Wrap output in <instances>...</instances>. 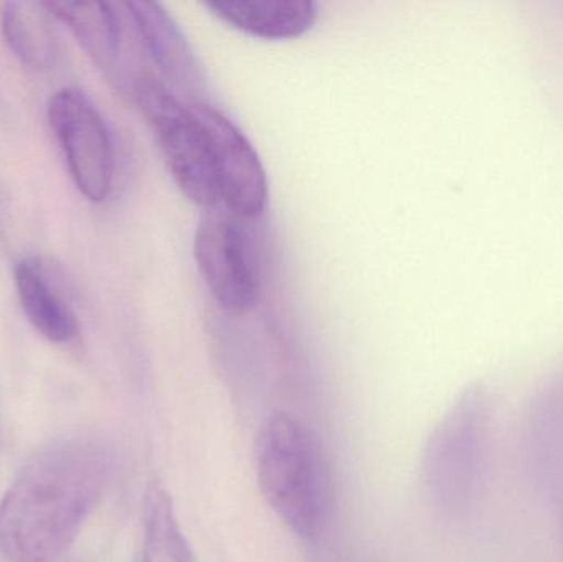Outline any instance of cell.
<instances>
[{"label":"cell","mask_w":563,"mask_h":562,"mask_svg":"<svg viewBox=\"0 0 563 562\" xmlns=\"http://www.w3.org/2000/svg\"><path fill=\"white\" fill-rule=\"evenodd\" d=\"M131 91L181 194L203 210L223 203L210 141L190 106L152 73L135 75Z\"/></svg>","instance_id":"cell-4"},{"label":"cell","mask_w":563,"mask_h":562,"mask_svg":"<svg viewBox=\"0 0 563 562\" xmlns=\"http://www.w3.org/2000/svg\"><path fill=\"white\" fill-rule=\"evenodd\" d=\"M525 459L541 491L558 494L563 485V373L532 399L522 426Z\"/></svg>","instance_id":"cell-10"},{"label":"cell","mask_w":563,"mask_h":562,"mask_svg":"<svg viewBox=\"0 0 563 562\" xmlns=\"http://www.w3.org/2000/svg\"><path fill=\"white\" fill-rule=\"evenodd\" d=\"M495 415L492 389L472 383L430 431L420 459V481L430 505L440 514H465L478 497Z\"/></svg>","instance_id":"cell-3"},{"label":"cell","mask_w":563,"mask_h":562,"mask_svg":"<svg viewBox=\"0 0 563 562\" xmlns=\"http://www.w3.org/2000/svg\"><path fill=\"white\" fill-rule=\"evenodd\" d=\"M55 19L68 25L92 62L115 81H122L124 19L109 2H45Z\"/></svg>","instance_id":"cell-11"},{"label":"cell","mask_w":563,"mask_h":562,"mask_svg":"<svg viewBox=\"0 0 563 562\" xmlns=\"http://www.w3.org/2000/svg\"><path fill=\"white\" fill-rule=\"evenodd\" d=\"M254 458L257 485L271 510L295 537H320L328 515V472L313 432L288 412H273L257 432Z\"/></svg>","instance_id":"cell-2"},{"label":"cell","mask_w":563,"mask_h":562,"mask_svg":"<svg viewBox=\"0 0 563 562\" xmlns=\"http://www.w3.org/2000/svg\"><path fill=\"white\" fill-rule=\"evenodd\" d=\"M13 280L23 313L40 335L58 345L78 339V317L52 264L38 256L22 257L13 267Z\"/></svg>","instance_id":"cell-9"},{"label":"cell","mask_w":563,"mask_h":562,"mask_svg":"<svg viewBox=\"0 0 563 562\" xmlns=\"http://www.w3.org/2000/svg\"><path fill=\"white\" fill-rule=\"evenodd\" d=\"M124 7L142 48L161 73L164 85L187 104L205 101L200 63L170 13L152 0H134Z\"/></svg>","instance_id":"cell-8"},{"label":"cell","mask_w":563,"mask_h":562,"mask_svg":"<svg viewBox=\"0 0 563 562\" xmlns=\"http://www.w3.org/2000/svg\"><path fill=\"white\" fill-rule=\"evenodd\" d=\"M46 119L82 197L95 203L108 200L114 187L115 148L95 101L82 89H59L49 99Z\"/></svg>","instance_id":"cell-6"},{"label":"cell","mask_w":563,"mask_h":562,"mask_svg":"<svg viewBox=\"0 0 563 562\" xmlns=\"http://www.w3.org/2000/svg\"><path fill=\"white\" fill-rule=\"evenodd\" d=\"M205 7L228 25L263 40L298 38L318 19L311 0H213Z\"/></svg>","instance_id":"cell-12"},{"label":"cell","mask_w":563,"mask_h":562,"mask_svg":"<svg viewBox=\"0 0 563 562\" xmlns=\"http://www.w3.org/2000/svg\"><path fill=\"white\" fill-rule=\"evenodd\" d=\"M141 562H195L170 492L158 482L145 492Z\"/></svg>","instance_id":"cell-14"},{"label":"cell","mask_w":563,"mask_h":562,"mask_svg":"<svg viewBox=\"0 0 563 562\" xmlns=\"http://www.w3.org/2000/svg\"><path fill=\"white\" fill-rule=\"evenodd\" d=\"M195 257L221 309L238 316L257 306L263 274L250 220L223 203L205 210L195 233Z\"/></svg>","instance_id":"cell-5"},{"label":"cell","mask_w":563,"mask_h":562,"mask_svg":"<svg viewBox=\"0 0 563 562\" xmlns=\"http://www.w3.org/2000/svg\"><path fill=\"white\" fill-rule=\"evenodd\" d=\"M213 154L214 170L224 207L246 220L260 217L269 198L266 168L243 131L208 101L191 102Z\"/></svg>","instance_id":"cell-7"},{"label":"cell","mask_w":563,"mask_h":562,"mask_svg":"<svg viewBox=\"0 0 563 562\" xmlns=\"http://www.w3.org/2000/svg\"><path fill=\"white\" fill-rule=\"evenodd\" d=\"M52 13L45 2H7L2 10V30L13 55L42 71L52 68L58 56Z\"/></svg>","instance_id":"cell-13"},{"label":"cell","mask_w":563,"mask_h":562,"mask_svg":"<svg viewBox=\"0 0 563 562\" xmlns=\"http://www.w3.org/2000/svg\"><path fill=\"white\" fill-rule=\"evenodd\" d=\"M109 455L89 439L40 449L0 502V551L12 562H53L78 537L109 481Z\"/></svg>","instance_id":"cell-1"}]
</instances>
